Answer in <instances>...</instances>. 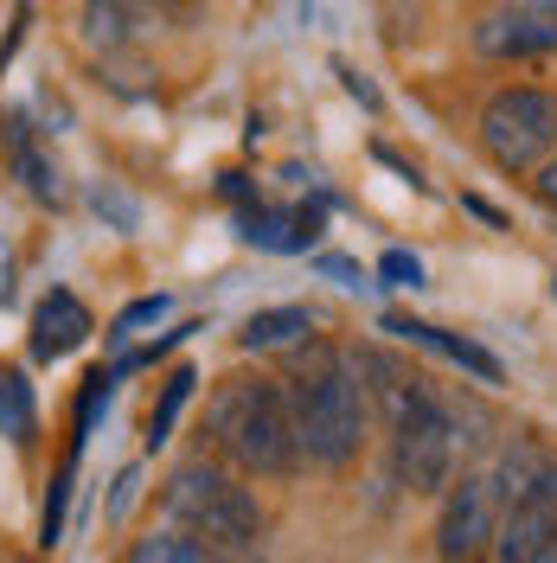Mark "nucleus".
<instances>
[{"label": "nucleus", "instance_id": "0eeeda50", "mask_svg": "<svg viewBox=\"0 0 557 563\" xmlns=\"http://www.w3.org/2000/svg\"><path fill=\"white\" fill-rule=\"evenodd\" d=\"M551 531H557V455L538 467V481H532L513 506H500V531H493L488 558H500V563H545Z\"/></svg>", "mask_w": 557, "mask_h": 563}, {"label": "nucleus", "instance_id": "20e7f679", "mask_svg": "<svg viewBox=\"0 0 557 563\" xmlns=\"http://www.w3.org/2000/svg\"><path fill=\"white\" fill-rule=\"evenodd\" d=\"M384 442H391V474L411 499H443L455 481V455H461V429H455V404L411 372L404 385L384 397Z\"/></svg>", "mask_w": 557, "mask_h": 563}, {"label": "nucleus", "instance_id": "423d86ee", "mask_svg": "<svg viewBox=\"0 0 557 563\" xmlns=\"http://www.w3.org/2000/svg\"><path fill=\"white\" fill-rule=\"evenodd\" d=\"M500 531V493H493L488 467H468L461 481L443 487V512H436V558L449 563H474L493 551Z\"/></svg>", "mask_w": 557, "mask_h": 563}, {"label": "nucleus", "instance_id": "7ed1b4c3", "mask_svg": "<svg viewBox=\"0 0 557 563\" xmlns=\"http://www.w3.org/2000/svg\"><path fill=\"white\" fill-rule=\"evenodd\" d=\"M154 499H161V519L199 531L206 544H218V558H256L263 538H270V512H263L256 487L218 455L179 461Z\"/></svg>", "mask_w": 557, "mask_h": 563}, {"label": "nucleus", "instance_id": "6e6552de", "mask_svg": "<svg viewBox=\"0 0 557 563\" xmlns=\"http://www.w3.org/2000/svg\"><path fill=\"white\" fill-rule=\"evenodd\" d=\"M0 161H7V174L26 186L33 206H45V211L70 206V179H65V167H58V154H52V141L33 129L26 109H7V115H0Z\"/></svg>", "mask_w": 557, "mask_h": 563}, {"label": "nucleus", "instance_id": "1a4fd4ad", "mask_svg": "<svg viewBox=\"0 0 557 563\" xmlns=\"http://www.w3.org/2000/svg\"><path fill=\"white\" fill-rule=\"evenodd\" d=\"M474 52L493 65H525V58H557V20L525 7V0H500L474 20Z\"/></svg>", "mask_w": 557, "mask_h": 563}, {"label": "nucleus", "instance_id": "cd10ccee", "mask_svg": "<svg viewBox=\"0 0 557 563\" xmlns=\"http://www.w3.org/2000/svg\"><path fill=\"white\" fill-rule=\"evenodd\" d=\"M525 7H538V13H551L557 20V0H525Z\"/></svg>", "mask_w": 557, "mask_h": 563}, {"label": "nucleus", "instance_id": "39448f33", "mask_svg": "<svg viewBox=\"0 0 557 563\" xmlns=\"http://www.w3.org/2000/svg\"><path fill=\"white\" fill-rule=\"evenodd\" d=\"M481 154L500 174H538L557 154V97L538 84H506L481 103Z\"/></svg>", "mask_w": 557, "mask_h": 563}, {"label": "nucleus", "instance_id": "4468645a", "mask_svg": "<svg viewBox=\"0 0 557 563\" xmlns=\"http://www.w3.org/2000/svg\"><path fill=\"white\" fill-rule=\"evenodd\" d=\"M320 333V314L314 308H256V314L244 320V333H238V352H250V358H276V352H302Z\"/></svg>", "mask_w": 557, "mask_h": 563}, {"label": "nucleus", "instance_id": "bb28decb", "mask_svg": "<svg viewBox=\"0 0 557 563\" xmlns=\"http://www.w3.org/2000/svg\"><path fill=\"white\" fill-rule=\"evenodd\" d=\"M461 206L474 211V218H488L493 231H506V218H500V211H493V206H488V199H474V192H468V199H461Z\"/></svg>", "mask_w": 557, "mask_h": 563}, {"label": "nucleus", "instance_id": "9d476101", "mask_svg": "<svg viewBox=\"0 0 557 563\" xmlns=\"http://www.w3.org/2000/svg\"><path fill=\"white\" fill-rule=\"evenodd\" d=\"M320 231H327V211L320 206H295V211H276V206H244L238 211V238L250 250H270V256H302V250L320 244Z\"/></svg>", "mask_w": 557, "mask_h": 563}, {"label": "nucleus", "instance_id": "393cba45", "mask_svg": "<svg viewBox=\"0 0 557 563\" xmlns=\"http://www.w3.org/2000/svg\"><path fill=\"white\" fill-rule=\"evenodd\" d=\"M129 499H135V467H129V474L116 481V499H109V519H122V512H129Z\"/></svg>", "mask_w": 557, "mask_h": 563}, {"label": "nucleus", "instance_id": "a878e982", "mask_svg": "<svg viewBox=\"0 0 557 563\" xmlns=\"http://www.w3.org/2000/svg\"><path fill=\"white\" fill-rule=\"evenodd\" d=\"M129 7H141L148 20H161V13H186V7H199V0H129Z\"/></svg>", "mask_w": 557, "mask_h": 563}, {"label": "nucleus", "instance_id": "4be33fe9", "mask_svg": "<svg viewBox=\"0 0 557 563\" xmlns=\"http://www.w3.org/2000/svg\"><path fill=\"white\" fill-rule=\"evenodd\" d=\"M314 269H320L327 282H340V288H372V276H365L352 256H314Z\"/></svg>", "mask_w": 557, "mask_h": 563}, {"label": "nucleus", "instance_id": "ddd939ff", "mask_svg": "<svg viewBox=\"0 0 557 563\" xmlns=\"http://www.w3.org/2000/svg\"><path fill=\"white\" fill-rule=\"evenodd\" d=\"M148 33V13L129 0H84L77 7V38L90 58H129Z\"/></svg>", "mask_w": 557, "mask_h": 563}, {"label": "nucleus", "instance_id": "f257e3e1", "mask_svg": "<svg viewBox=\"0 0 557 563\" xmlns=\"http://www.w3.org/2000/svg\"><path fill=\"white\" fill-rule=\"evenodd\" d=\"M282 397H288L302 467L347 474L352 461L365 455V442H372V397H365V378H359L352 352H327L308 340L302 365L282 378Z\"/></svg>", "mask_w": 557, "mask_h": 563}, {"label": "nucleus", "instance_id": "b1692460", "mask_svg": "<svg viewBox=\"0 0 557 563\" xmlns=\"http://www.w3.org/2000/svg\"><path fill=\"white\" fill-rule=\"evenodd\" d=\"M340 77H347V90H352V97H359L365 109H379V90H372V84H365V77H359L352 65H340Z\"/></svg>", "mask_w": 557, "mask_h": 563}, {"label": "nucleus", "instance_id": "5701e85b", "mask_svg": "<svg viewBox=\"0 0 557 563\" xmlns=\"http://www.w3.org/2000/svg\"><path fill=\"white\" fill-rule=\"evenodd\" d=\"M532 192H538V199H545V206L557 211V154L545 161V167H538V179H532Z\"/></svg>", "mask_w": 557, "mask_h": 563}, {"label": "nucleus", "instance_id": "dca6fc26", "mask_svg": "<svg viewBox=\"0 0 557 563\" xmlns=\"http://www.w3.org/2000/svg\"><path fill=\"white\" fill-rule=\"evenodd\" d=\"M0 435L20 442V449H33V435H39V397L20 365H0Z\"/></svg>", "mask_w": 557, "mask_h": 563}, {"label": "nucleus", "instance_id": "9b49d317", "mask_svg": "<svg viewBox=\"0 0 557 563\" xmlns=\"http://www.w3.org/2000/svg\"><path fill=\"white\" fill-rule=\"evenodd\" d=\"M379 327L391 333V340H404V346H423V352H436V358H449L455 372H468L474 385H506V365H500L488 346L449 333V327H429V320H411V314H384Z\"/></svg>", "mask_w": 557, "mask_h": 563}, {"label": "nucleus", "instance_id": "aec40b11", "mask_svg": "<svg viewBox=\"0 0 557 563\" xmlns=\"http://www.w3.org/2000/svg\"><path fill=\"white\" fill-rule=\"evenodd\" d=\"M90 206H97V218H109L116 231H141V206L129 199V192H116V186H90Z\"/></svg>", "mask_w": 557, "mask_h": 563}, {"label": "nucleus", "instance_id": "2eb2a0df", "mask_svg": "<svg viewBox=\"0 0 557 563\" xmlns=\"http://www.w3.org/2000/svg\"><path fill=\"white\" fill-rule=\"evenodd\" d=\"M129 563H225L218 558V544H206L199 531H186V526H154V531H141L135 544L122 551Z\"/></svg>", "mask_w": 557, "mask_h": 563}, {"label": "nucleus", "instance_id": "6ab92c4d", "mask_svg": "<svg viewBox=\"0 0 557 563\" xmlns=\"http://www.w3.org/2000/svg\"><path fill=\"white\" fill-rule=\"evenodd\" d=\"M70 474H77V461L58 467V481H52V499H45V519H39V544L45 551H58V538H65V499H70Z\"/></svg>", "mask_w": 557, "mask_h": 563}, {"label": "nucleus", "instance_id": "f3484780", "mask_svg": "<svg viewBox=\"0 0 557 563\" xmlns=\"http://www.w3.org/2000/svg\"><path fill=\"white\" fill-rule=\"evenodd\" d=\"M193 390H199V372H193V365H179L174 378L161 385V404L148 410V435H141V449H148V455L174 442V422L186 417V404H193Z\"/></svg>", "mask_w": 557, "mask_h": 563}, {"label": "nucleus", "instance_id": "a211bd4d", "mask_svg": "<svg viewBox=\"0 0 557 563\" xmlns=\"http://www.w3.org/2000/svg\"><path fill=\"white\" fill-rule=\"evenodd\" d=\"M167 314H174V295H141V301H129L122 314L109 320V346L129 352V346L141 340V327H161Z\"/></svg>", "mask_w": 557, "mask_h": 563}, {"label": "nucleus", "instance_id": "f03ea898", "mask_svg": "<svg viewBox=\"0 0 557 563\" xmlns=\"http://www.w3.org/2000/svg\"><path fill=\"white\" fill-rule=\"evenodd\" d=\"M199 449L218 455L225 467H238L244 481H288L302 467V449H295V422H288L282 378H263V372L218 378L206 397Z\"/></svg>", "mask_w": 557, "mask_h": 563}, {"label": "nucleus", "instance_id": "412c9836", "mask_svg": "<svg viewBox=\"0 0 557 563\" xmlns=\"http://www.w3.org/2000/svg\"><path fill=\"white\" fill-rule=\"evenodd\" d=\"M379 276H384V288H423V263L411 256V250H384Z\"/></svg>", "mask_w": 557, "mask_h": 563}, {"label": "nucleus", "instance_id": "c85d7f7f", "mask_svg": "<svg viewBox=\"0 0 557 563\" xmlns=\"http://www.w3.org/2000/svg\"><path fill=\"white\" fill-rule=\"evenodd\" d=\"M545 563H557V531H551V551H545Z\"/></svg>", "mask_w": 557, "mask_h": 563}, {"label": "nucleus", "instance_id": "f8f14e48", "mask_svg": "<svg viewBox=\"0 0 557 563\" xmlns=\"http://www.w3.org/2000/svg\"><path fill=\"white\" fill-rule=\"evenodd\" d=\"M90 333H97V320H90V308H84L70 288L39 295V308H33V358H39V365H58V358H70V352L84 346Z\"/></svg>", "mask_w": 557, "mask_h": 563}]
</instances>
